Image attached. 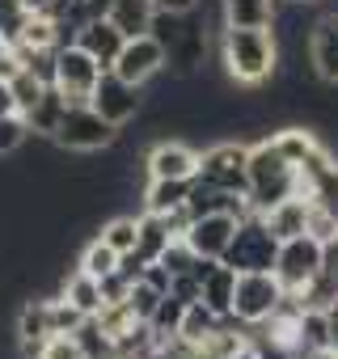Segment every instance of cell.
Here are the masks:
<instances>
[{
	"label": "cell",
	"instance_id": "13",
	"mask_svg": "<svg viewBox=\"0 0 338 359\" xmlns=\"http://www.w3.org/2000/svg\"><path fill=\"white\" fill-rule=\"evenodd\" d=\"M309 68L321 85H338V9L321 13L309 30Z\"/></svg>",
	"mask_w": 338,
	"mask_h": 359
},
{
	"label": "cell",
	"instance_id": "24",
	"mask_svg": "<svg viewBox=\"0 0 338 359\" xmlns=\"http://www.w3.org/2000/svg\"><path fill=\"white\" fill-rule=\"evenodd\" d=\"M174 241V229H169V220L165 216H156V212H144L140 216V237H135V254L144 258V262H156L161 254H165V245Z\"/></svg>",
	"mask_w": 338,
	"mask_h": 359
},
{
	"label": "cell",
	"instance_id": "9",
	"mask_svg": "<svg viewBox=\"0 0 338 359\" xmlns=\"http://www.w3.org/2000/svg\"><path fill=\"white\" fill-rule=\"evenodd\" d=\"M199 177H208L212 187L245 195L250 191V148L237 144V140L212 144L208 152H199Z\"/></svg>",
	"mask_w": 338,
	"mask_h": 359
},
{
	"label": "cell",
	"instance_id": "5",
	"mask_svg": "<svg viewBox=\"0 0 338 359\" xmlns=\"http://www.w3.org/2000/svg\"><path fill=\"white\" fill-rule=\"evenodd\" d=\"M325 266V245L309 233L300 237H288L279 241V254H275V279L283 283V292H304Z\"/></svg>",
	"mask_w": 338,
	"mask_h": 359
},
{
	"label": "cell",
	"instance_id": "37",
	"mask_svg": "<svg viewBox=\"0 0 338 359\" xmlns=\"http://www.w3.org/2000/svg\"><path fill=\"white\" fill-rule=\"evenodd\" d=\"M325 325H330V351L338 355V296L325 304Z\"/></svg>",
	"mask_w": 338,
	"mask_h": 359
},
{
	"label": "cell",
	"instance_id": "16",
	"mask_svg": "<svg viewBox=\"0 0 338 359\" xmlns=\"http://www.w3.org/2000/svg\"><path fill=\"white\" fill-rule=\"evenodd\" d=\"M76 47H85L102 68H110L114 60H119V51H123V30L106 18V13H97V18H89V22H81V30H76V39H72Z\"/></svg>",
	"mask_w": 338,
	"mask_h": 359
},
{
	"label": "cell",
	"instance_id": "17",
	"mask_svg": "<svg viewBox=\"0 0 338 359\" xmlns=\"http://www.w3.org/2000/svg\"><path fill=\"white\" fill-rule=\"evenodd\" d=\"M279 0H220L224 30H271Z\"/></svg>",
	"mask_w": 338,
	"mask_h": 359
},
{
	"label": "cell",
	"instance_id": "15",
	"mask_svg": "<svg viewBox=\"0 0 338 359\" xmlns=\"http://www.w3.org/2000/svg\"><path fill=\"white\" fill-rule=\"evenodd\" d=\"M51 300L47 296H34L22 304L18 313V346H22V359H39L43 355V342L51 338Z\"/></svg>",
	"mask_w": 338,
	"mask_h": 359
},
{
	"label": "cell",
	"instance_id": "41",
	"mask_svg": "<svg viewBox=\"0 0 338 359\" xmlns=\"http://www.w3.org/2000/svg\"><path fill=\"white\" fill-rule=\"evenodd\" d=\"M5 51H9V43H5V39H0V55H5Z\"/></svg>",
	"mask_w": 338,
	"mask_h": 359
},
{
	"label": "cell",
	"instance_id": "19",
	"mask_svg": "<svg viewBox=\"0 0 338 359\" xmlns=\"http://www.w3.org/2000/svg\"><path fill=\"white\" fill-rule=\"evenodd\" d=\"M233 287H237V271L229 262H212L203 275H199V300L208 309H216L220 317L233 313Z\"/></svg>",
	"mask_w": 338,
	"mask_h": 359
},
{
	"label": "cell",
	"instance_id": "7",
	"mask_svg": "<svg viewBox=\"0 0 338 359\" xmlns=\"http://www.w3.org/2000/svg\"><path fill=\"white\" fill-rule=\"evenodd\" d=\"M279 300H283V283L275 279V271H245V275H237L229 317H237L241 325H262V321H271Z\"/></svg>",
	"mask_w": 338,
	"mask_h": 359
},
{
	"label": "cell",
	"instance_id": "22",
	"mask_svg": "<svg viewBox=\"0 0 338 359\" xmlns=\"http://www.w3.org/2000/svg\"><path fill=\"white\" fill-rule=\"evenodd\" d=\"M152 0H110V9H106V18L123 30V39H135V34H148V26H152Z\"/></svg>",
	"mask_w": 338,
	"mask_h": 359
},
{
	"label": "cell",
	"instance_id": "6",
	"mask_svg": "<svg viewBox=\"0 0 338 359\" xmlns=\"http://www.w3.org/2000/svg\"><path fill=\"white\" fill-rule=\"evenodd\" d=\"M114 140H119V127L106 123L89 102L85 106H68L64 123L55 131V144L68 148V152H106V148H114Z\"/></svg>",
	"mask_w": 338,
	"mask_h": 359
},
{
	"label": "cell",
	"instance_id": "30",
	"mask_svg": "<svg viewBox=\"0 0 338 359\" xmlns=\"http://www.w3.org/2000/svg\"><path fill=\"white\" fill-rule=\"evenodd\" d=\"M9 89H13L18 114H26V110H30V106H34V102L43 97V89H47V85H43V81H39V76H34L30 68H18V72L9 76Z\"/></svg>",
	"mask_w": 338,
	"mask_h": 359
},
{
	"label": "cell",
	"instance_id": "11",
	"mask_svg": "<svg viewBox=\"0 0 338 359\" xmlns=\"http://www.w3.org/2000/svg\"><path fill=\"white\" fill-rule=\"evenodd\" d=\"M89 106H93L106 123L127 127V123L140 114V106H144V89H140V85H127L119 72H110V68H106V72L97 76V89H93Z\"/></svg>",
	"mask_w": 338,
	"mask_h": 359
},
{
	"label": "cell",
	"instance_id": "12",
	"mask_svg": "<svg viewBox=\"0 0 338 359\" xmlns=\"http://www.w3.org/2000/svg\"><path fill=\"white\" fill-rule=\"evenodd\" d=\"M237 220L241 216H233V212H208V216H191V224H187V233H182V241L199 254V258H208V262H220L224 258V250H229V241H233V233H237Z\"/></svg>",
	"mask_w": 338,
	"mask_h": 359
},
{
	"label": "cell",
	"instance_id": "14",
	"mask_svg": "<svg viewBox=\"0 0 338 359\" xmlns=\"http://www.w3.org/2000/svg\"><path fill=\"white\" fill-rule=\"evenodd\" d=\"M144 169H148V177H187L191 182L199 173V148H191L182 140H161L148 148Z\"/></svg>",
	"mask_w": 338,
	"mask_h": 359
},
{
	"label": "cell",
	"instance_id": "28",
	"mask_svg": "<svg viewBox=\"0 0 338 359\" xmlns=\"http://www.w3.org/2000/svg\"><path fill=\"white\" fill-rule=\"evenodd\" d=\"M114 266H119V254H114L102 237H93V241L85 245V254H81V266H76V271H85V275H93V279H106Z\"/></svg>",
	"mask_w": 338,
	"mask_h": 359
},
{
	"label": "cell",
	"instance_id": "29",
	"mask_svg": "<svg viewBox=\"0 0 338 359\" xmlns=\"http://www.w3.org/2000/svg\"><path fill=\"white\" fill-rule=\"evenodd\" d=\"M156 262H161V266H165L169 275H191V271H195V266H199L203 258H199V254H195V250H191V245H187L182 237H174V241L165 245V254H161Z\"/></svg>",
	"mask_w": 338,
	"mask_h": 359
},
{
	"label": "cell",
	"instance_id": "40",
	"mask_svg": "<svg viewBox=\"0 0 338 359\" xmlns=\"http://www.w3.org/2000/svg\"><path fill=\"white\" fill-rule=\"evenodd\" d=\"M51 5H55V0H26V9H30V13H47Z\"/></svg>",
	"mask_w": 338,
	"mask_h": 359
},
{
	"label": "cell",
	"instance_id": "4",
	"mask_svg": "<svg viewBox=\"0 0 338 359\" xmlns=\"http://www.w3.org/2000/svg\"><path fill=\"white\" fill-rule=\"evenodd\" d=\"M275 254H279V237L271 233L262 212H250V216L237 220V233H233V241H229L220 262H229L237 275H245V271H275Z\"/></svg>",
	"mask_w": 338,
	"mask_h": 359
},
{
	"label": "cell",
	"instance_id": "3",
	"mask_svg": "<svg viewBox=\"0 0 338 359\" xmlns=\"http://www.w3.org/2000/svg\"><path fill=\"white\" fill-rule=\"evenodd\" d=\"M148 34L165 47V60L174 64L178 72H195V68L203 64L208 30H203V22H195L191 13H152Z\"/></svg>",
	"mask_w": 338,
	"mask_h": 359
},
{
	"label": "cell",
	"instance_id": "2",
	"mask_svg": "<svg viewBox=\"0 0 338 359\" xmlns=\"http://www.w3.org/2000/svg\"><path fill=\"white\" fill-rule=\"evenodd\" d=\"M220 64L229 81L258 89L279 72V43L271 30H220Z\"/></svg>",
	"mask_w": 338,
	"mask_h": 359
},
{
	"label": "cell",
	"instance_id": "35",
	"mask_svg": "<svg viewBox=\"0 0 338 359\" xmlns=\"http://www.w3.org/2000/svg\"><path fill=\"white\" fill-rule=\"evenodd\" d=\"M39 359H85V351H81L76 334H51L43 342V355Z\"/></svg>",
	"mask_w": 338,
	"mask_h": 359
},
{
	"label": "cell",
	"instance_id": "8",
	"mask_svg": "<svg viewBox=\"0 0 338 359\" xmlns=\"http://www.w3.org/2000/svg\"><path fill=\"white\" fill-rule=\"evenodd\" d=\"M102 72H106V68H102L85 47H76V43H64V47L55 51V89L68 97V106H85V102L93 97Z\"/></svg>",
	"mask_w": 338,
	"mask_h": 359
},
{
	"label": "cell",
	"instance_id": "38",
	"mask_svg": "<svg viewBox=\"0 0 338 359\" xmlns=\"http://www.w3.org/2000/svg\"><path fill=\"white\" fill-rule=\"evenodd\" d=\"M229 359H266V355H262V346H258L254 338H245V342H241V346H237Z\"/></svg>",
	"mask_w": 338,
	"mask_h": 359
},
{
	"label": "cell",
	"instance_id": "33",
	"mask_svg": "<svg viewBox=\"0 0 338 359\" xmlns=\"http://www.w3.org/2000/svg\"><path fill=\"white\" fill-rule=\"evenodd\" d=\"M47 300H51V330H55V334H76L81 321H85V313L72 309L64 296H47Z\"/></svg>",
	"mask_w": 338,
	"mask_h": 359
},
{
	"label": "cell",
	"instance_id": "32",
	"mask_svg": "<svg viewBox=\"0 0 338 359\" xmlns=\"http://www.w3.org/2000/svg\"><path fill=\"white\" fill-rule=\"evenodd\" d=\"M161 287H152V283H144V279H135L131 283V292H127V304H131V313L140 317V321H148L152 313H156V304H161Z\"/></svg>",
	"mask_w": 338,
	"mask_h": 359
},
{
	"label": "cell",
	"instance_id": "36",
	"mask_svg": "<svg viewBox=\"0 0 338 359\" xmlns=\"http://www.w3.org/2000/svg\"><path fill=\"white\" fill-rule=\"evenodd\" d=\"M152 9L156 13H195L199 0H152Z\"/></svg>",
	"mask_w": 338,
	"mask_h": 359
},
{
	"label": "cell",
	"instance_id": "1",
	"mask_svg": "<svg viewBox=\"0 0 338 359\" xmlns=\"http://www.w3.org/2000/svg\"><path fill=\"white\" fill-rule=\"evenodd\" d=\"M288 195H304L313 199V187H309V177L275 148V140H258L250 144V212H271L275 203H283Z\"/></svg>",
	"mask_w": 338,
	"mask_h": 359
},
{
	"label": "cell",
	"instance_id": "39",
	"mask_svg": "<svg viewBox=\"0 0 338 359\" xmlns=\"http://www.w3.org/2000/svg\"><path fill=\"white\" fill-rule=\"evenodd\" d=\"M5 114H18V102H13L9 81H0V118H5Z\"/></svg>",
	"mask_w": 338,
	"mask_h": 359
},
{
	"label": "cell",
	"instance_id": "34",
	"mask_svg": "<svg viewBox=\"0 0 338 359\" xmlns=\"http://www.w3.org/2000/svg\"><path fill=\"white\" fill-rule=\"evenodd\" d=\"M26 140H30V131H26V118L22 114H5V118H0V156L18 152Z\"/></svg>",
	"mask_w": 338,
	"mask_h": 359
},
{
	"label": "cell",
	"instance_id": "23",
	"mask_svg": "<svg viewBox=\"0 0 338 359\" xmlns=\"http://www.w3.org/2000/svg\"><path fill=\"white\" fill-rule=\"evenodd\" d=\"M224 325V317L216 313V309H208L203 300H191L187 304V313H182V325H178V338H187L191 346H203L216 330Z\"/></svg>",
	"mask_w": 338,
	"mask_h": 359
},
{
	"label": "cell",
	"instance_id": "21",
	"mask_svg": "<svg viewBox=\"0 0 338 359\" xmlns=\"http://www.w3.org/2000/svg\"><path fill=\"white\" fill-rule=\"evenodd\" d=\"M309 203H313V199H304V195H288L283 203H275V208L262 212V216H266L271 233H275L279 241H288V237H300V233H304V224H309Z\"/></svg>",
	"mask_w": 338,
	"mask_h": 359
},
{
	"label": "cell",
	"instance_id": "10",
	"mask_svg": "<svg viewBox=\"0 0 338 359\" xmlns=\"http://www.w3.org/2000/svg\"><path fill=\"white\" fill-rule=\"evenodd\" d=\"M165 68H169L165 47H161L152 34H135V39H127L123 51H119V60L110 64V72H119L127 85H140V89H144L148 81H156Z\"/></svg>",
	"mask_w": 338,
	"mask_h": 359
},
{
	"label": "cell",
	"instance_id": "18",
	"mask_svg": "<svg viewBox=\"0 0 338 359\" xmlns=\"http://www.w3.org/2000/svg\"><path fill=\"white\" fill-rule=\"evenodd\" d=\"M64 110H68V97H64L55 85H47L43 97L22 114V118H26V131L39 135V140H55V131H60V123H64Z\"/></svg>",
	"mask_w": 338,
	"mask_h": 359
},
{
	"label": "cell",
	"instance_id": "25",
	"mask_svg": "<svg viewBox=\"0 0 338 359\" xmlns=\"http://www.w3.org/2000/svg\"><path fill=\"white\" fill-rule=\"evenodd\" d=\"M60 296H64L72 309H81L85 317H97V313H102V283H97L93 275H85V271L68 275L64 287H60Z\"/></svg>",
	"mask_w": 338,
	"mask_h": 359
},
{
	"label": "cell",
	"instance_id": "31",
	"mask_svg": "<svg viewBox=\"0 0 338 359\" xmlns=\"http://www.w3.org/2000/svg\"><path fill=\"white\" fill-rule=\"evenodd\" d=\"M30 9H26V0H0V39H5L9 47L18 43L22 26H26Z\"/></svg>",
	"mask_w": 338,
	"mask_h": 359
},
{
	"label": "cell",
	"instance_id": "26",
	"mask_svg": "<svg viewBox=\"0 0 338 359\" xmlns=\"http://www.w3.org/2000/svg\"><path fill=\"white\" fill-rule=\"evenodd\" d=\"M182 313H187V300H178L174 292H165V296H161L156 313L148 317V330L156 334V342H165V338H174V334H178V325H182Z\"/></svg>",
	"mask_w": 338,
	"mask_h": 359
},
{
	"label": "cell",
	"instance_id": "27",
	"mask_svg": "<svg viewBox=\"0 0 338 359\" xmlns=\"http://www.w3.org/2000/svg\"><path fill=\"white\" fill-rule=\"evenodd\" d=\"M97 237H102L114 254H131V250H135V237H140V216H114V220L102 224Z\"/></svg>",
	"mask_w": 338,
	"mask_h": 359
},
{
	"label": "cell",
	"instance_id": "20",
	"mask_svg": "<svg viewBox=\"0 0 338 359\" xmlns=\"http://www.w3.org/2000/svg\"><path fill=\"white\" fill-rule=\"evenodd\" d=\"M187 195H191L187 177H148V187H144V212L169 216V212L187 208Z\"/></svg>",
	"mask_w": 338,
	"mask_h": 359
}]
</instances>
